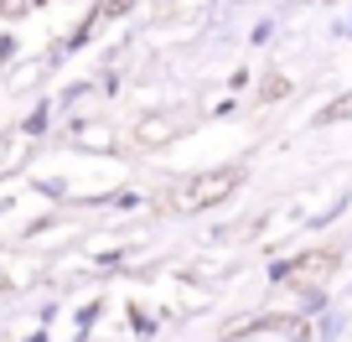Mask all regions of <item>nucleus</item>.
<instances>
[{
  "mask_svg": "<svg viewBox=\"0 0 352 342\" xmlns=\"http://www.w3.org/2000/svg\"><path fill=\"white\" fill-rule=\"evenodd\" d=\"M327 270H331V254H316V259H300V265H290L285 280H296V275H327Z\"/></svg>",
  "mask_w": 352,
  "mask_h": 342,
  "instance_id": "obj_2",
  "label": "nucleus"
},
{
  "mask_svg": "<svg viewBox=\"0 0 352 342\" xmlns=\"http://www.w3.org/2000/svg\"><path fill=\"white\" fill-rule=\"evenodd\" d=\"M233 187H239V171L223 166V171H208V177H192L187 187L176 192V202H182V208H212V202L228 197Z\"/></svg>",
  "mask_w": 352,
  "mask_h": 342,
  "instance_id": "obj_1",
  "label": "nucleus"
},
{
  "mask_svg": "<svg viewBox=\"0 0 352 342\" xmlns=\"http://www.w3.org/2000/svg\"><path fill=\"white\" fill-rule=\"evenodd\" d=\"M321 120H352V94H347V99H337L327 114H321Z\"/></svg>",
  "mask_w": 352,
  "mask_h": 342,
  "instance_id": "obj_3",
  "label": "nucleus"
}]
</instances>
